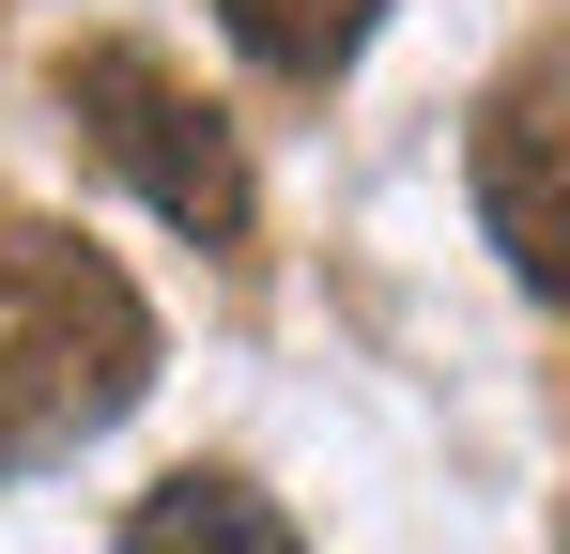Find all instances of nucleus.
<instances>
[{
	"label": "nucleus",
	"instance_id": "1",
	"mask_svg": "<svg viewBox=\"0 0 570 554\" xmlns=\"http://www.w3.org/2000/svg\"><path fill=\"white\" fill-rule=\"evenodd\" d=\"M155 293L108 263L78 216L0 200V477L78 462L94 432H124L155 400Z\"/></svg>",
	"mask_w": 570,
	"mask_h": 554
},
{
	"label": "nucleus",
	"instance_id": "2",
	"mask_svg": "<svg viewBox=\"0 0 570 554\" xmlns=\"http://www.w3.org/2000/svg\"><path fill=\"white\" fill-rule=\"evenodd\" d=\"M47 92H62V123L94 139L108 170L139 185L186 247H216V263H247V231H263V170H247V139H232V108L200 78H170L155 47H124V31H94V47H62L47 62Z\"/></svg>",
	"mask_w": 570,
	"mask_h": 554
},
{
	"label": "nucleus",
	"instance_id": "3",
	"mask_svg": "<svg viewBox=\"0 0 570 554\" xmlns=\"http://www.w3.org/2000/svg\"><path fill=\"white\" fill-rule=\"evenodd\" d=\"M556 92H570V47H556V31L478 92V216H493V247H509L524 293H556Z\"/></svg>",
	"mask_w": 570,
	"mask_h": 554
},
{
	"label": "nucleus",
	"instance_id": "4",
	"mask_svg": "<svg viewBox=\"0 0 570 554\" xmlns=\"http://www.w3.org/2000/svg\"><path fill=\"white\" fill-rule=\"evenodd\" d=\"M124 554H308V540H293V508L263 493V477L186 462V477H155V493L124 508Z\"/></svg>",
	"mask_w": 570,
	"mask_h": 554
},
{
	"label": "nucleus",
	"instance_id": "5",
	"mask_svg": "<svg viewBox=\"0 0 570 554\" xmlns=\"http://www.w3.org/2000/svg\"><path fill=\"white\" fill-rule=\"evenodd\" d=\"M216 31L278 92H324V78H355V47L385 31V0H216Z\"/></svg>",
	"mask_w": 570,
	"mask_h": 554
}]
</instances>
